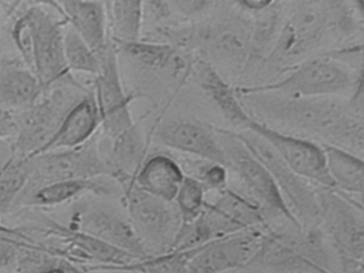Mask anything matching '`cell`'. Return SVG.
Masks as SVG:
<instances>
[{
	"instance_id": "ba28073f",
	"label": "cell",
	"mask_w": 364,
	"mask_h": 273,
	"mask_svg": "<svg viewBox=\"0 0 364 273\" xmlns=\"http://www.w3.org/2000/svg\"><path fill=\"white\" fill-rule=\"evenodd\" d=\"M216 132L225 153V166L237 175L251 200L261 207L266 217L282 218L291 225L302 228L291 215L267 168L247 149L235 132L223 128H216Z\"/></svg>"
},
{
	"instance_id": "836d02e7",
	"label": "cell",
	"mask_w": 364,
	"mask_h": 273,
	"mask_svg": "<svg viewBox=\"0 0 364 273\" xmlns=\"http://www.w3.org/2000/svg\"><path fill=\"white\" fill-rule=\"evenodd\" d=\"M229 168L221 164L208 162L198 170L197 178L205 188L206 191L218 192L228 187Z\"/></svg>"
},
{
	"instance_id": "f546056e",
	"label": "cell",
	"mask_w": 364,
	"mask_h": 273,
	"mask_svg": "<svg viewBox=\"0 0 364 273\" xmlns=\"http://www.w3.org/2000/svg\"><path fill=\"white\" fill-rule=\"evenodd\" d=\"M103 190L95 179H72L48 183L33 190L28 203L36 206H55L63 204L86 192Z\"/></svg>"
},
{
	"instance_id": "1f68e13d",
	"label": "cell",
	"mask_w": 364,
	"mask_h": 273,
	"mask_svg": "<svg viewBox=\"0 0 364 273\" xmlns=\"http://www.w3.org/2000/svg\"><path fill=\"white\" fill-rule=\"evenodd\" d=\"M70 240L76 247L84 252L89 258L97 260L103 267L125 266L131 262L139 260L127 252L112 247L95 237L85 234L80 230L70 232Z\"/></svg>"
},
{
	"instance_id": "5b68a950",
	"label": "cell",
	"mask_w": 364,
	"mask_h": 273,
	"mask_svg": "<svg viewBox=\"0 0 364 273\" xmlns=\"http://www.w3.org/2000/svg\"><path fill=\"white\" fill-rule=\"evenodd\" d=\"M361 80L346 64L332 58L306 60L279 80L245 87L251 91L274 92L295 97H341L355 96Z\"/></svg>"
},
{
	"instance_id": "44dd1931",
	"label": "cell",
	"mask_w": 364,
	"mask_h": 273,
	"mask_svg": "<svg viewBox=\"0 0 364 273\" xmlns=\"http://www.w3.org/2000/svg\"><path fill=\"white\" fill-rule=\"evenodd\" d=\"M329 12L323 1H314L300 9L289 25L284 42L287 55L306 53L319 44L329 27Z\"/></svg>"
},
{
	"instance_id": "74e56055",
	"label": "cell",
	"mask_w": 364,
	"mask_h": 273,
	"mask_svg": "<svg viewBox=\"0 0 364 273\" xmlns=\"http://www.w3.org/2000/svg\"><path fill=\"white\" fill-rule=\"evenodd\" d=\"M274 1V0H240L244 8L253 12H262L265 9L269 8Z\"/></svg>"
},
{
	"instance_id": "7a4b0ae2",
	"label": "cell",
	"mask_w": 364,
	"mask_h": 273,
	"mask_svg": "<svg viewBox=\"0 0 364 273\" xmlns=\"http://www.w3.org/2000/svg\"><path fill=\"white\" fill-rule=\"evenodd\" d=\"M291 230H274L268 225L245 269L259 273H318L319 269L328 268L319 228L293 226Z\"/></svg>"
},
{
	"instance_id": "6da1fadb",
	"label": "cell",
	"mask_w": 364,
	"mask_h": 273,
	"mask_svg": "<svg viewBox=\"0 0 364 273\" xmlns=\"http://www.w3.org/2000/svg\"><path fill=\"white\" fill-rule=\"evenodd\" d=\"M236 90L249 114L270 127L304 138L321 140L362 156L363 112L362 102L341 97H295L274 92ZM311 140V139H310Z\"/></svg>"
},
{
	"instance_id": "4fadbf2b",
	"label": "cell",
	"mask_w": 364,
	"mask_h": 273,
	"mask_svg": "<svg viewBox=\"0 0 364 273\" xmlns=\"http://www.w3.org/2000/svg\"><path fill=\"white\" fill-rule=\"evenodd\" d=\"M244 129L255 132L269 143L296 174L316 187L333 189L321 144L310 139L270 127L253 119L251 115L247 119Z\"/></svg>"
},
{
	"instance_id": "3957f363",
	"label": "cell",
	"mask_w": 364,
	"mask_h": 273,
	"mask_svg": "<svg viewBox=\"0 0 364 273\" xmlns=\"http://www.w3.org/2000/svg\"><path fill=\"white\" fill-rule=\"evenodd\" d=\"M89 90L75 77L53 85L29 108L16 113V134L12 139L14 153L31 158L48 143L74 105Z\"/></svg>"
},
{
	"instance_id": "8fae6325",
	"label": "cell",
	"mask_w": 364,
	"mask_h": 273,
	"mask_svg": "<svg viewBox=\"0 0 364 273\" xmlns=\"http://www.w3.org/2000/svg\"><path fill=\"white\" fill-rule=\"evenodd\" d=\"M216 193L213 202L206 200L201 215L193 221L204 242L268 225L265 213L255 200L229 187Z\"/></svg>"
},
{
	"instance_id": "d6986e66",
	"label": "cell",
	"mask_w": 364,
	"mask_h": 273,
	"mask_svg": "<svg viewBox=\"0 0 364 273\" xmlns=\"http://www.w3.org/2000/svg\"><path fill=\"white\" fill-rule=\"evenodd\" d=\"M43 92L39 79L22 60H0V108L20 112L33 106Z\"/></svg>"
},
{
	"instance_id": "9c48e42d",
	"label": "cell",
	"mask_w": 364,
	"mask_h": 273,
	"mask_svg": "<svg viewBox=\"0 0 364 273\" xmlns=\"http://www.w3.org/2000/svg\"><path fill=\"white\" fill-rule=\"evenodd\" d=\"M125 204L149 255L169 252L182 225L176 204L146 193L134 183L125 189Z\"/></svg>"
},
{
	"instance_id": "ffe728a7",
	"label": "cell",
	"mask_w": 364,
	"mask_h": 273,
	"mask_svg": "<svg viewBox=\"0 0 364 273\" xmlns=\"http://www.w3.org/2000/svg\"><path fill=\"white\" fill-rule=\"evenodd\" d=\"M186 174L171 156L156 154L144 160L133 183L146 193L173 202Z\"/></svg>"
},
{
	"instance_id": "4dcf8cb0",
	"label": "cell",
	"mask_w": 364,
	"mask_h": 273,
	"mask_svg": "<svg viewBox=\"0 0 364 273\" xmlns=\"http://www.w3.org/2000/svg\"><path fill=\"white\" fill-rule=\"evenodd\" d=\"M65 58L68 70L97 76L101 70V55H97L82 36L67 25L65 32Z\"/></svg>"
},
{
	"instance_id": "60d3db41",
	"label": "cell",
	"mask_w": 364,
	"mask_h": 273,
	"mask_svg": "<svg viewBox=\"0 0 364 273\" xmlns=\"http://www.w3.org/2000/svg\"><path fill=\"white\" fill-rule=\"evenodd\" d=\"M63 268H65L67 273H85L82 271L78 270V269L74 268V267L70 266V264H65Z\"/></svg>"
},
{
	"instance_id": "4316f807",
	"label": "cell",
	"mask_w": 364,
	"mask_h": 273,
	"mask_svg": "<svg viewBox=\"0 0 364 273\" xmlns=\"http://www.w3.org/2000/svg\"><path fill=\"white\" fill-rule=\"evenodd\" d=\"M146 0H112L108 6L110 38L116 42L140 40Z\"/></svg>"
},
{
	"instance_id": "ab89813d",
	"label": "cell",
	"mask_w": 364,
	"mask_h": 273,
	"mask_svg": "<svg viewBox=\"0 0 364 273\" xmlns=\"http://www.w3.org/2000/svg\"><path fill=\"white\" fill-rule=\"evenodd\" d=\"M43 273H67L65 272V268L63 267H52V268L48 269L44 271Z\"/></svg>"
},
{
	"instance_id": "2e32d148",
	"label": "cell",
	"mask_w": 364,
	"mask_h": 273,
	"mask_svg": "<svg viewBox=\"0 0 364 273\" xmlns=\"http://www.w3.org/2000/svg\"><path fill=\"white\" fill-rule=\"evenodd\" d=\"M80 232L95 237L139 259L149 257L148 251L134 230L129 217L105 207L95 206L82 213Z\"/></svg>"
},
{
	"instance_id": "cb8c5ba5",
	"label": "cell",
	"mask_w": 364,
	"mask_h": 273,
	"mask_svg": "<svg viewBox=\"0 0 364 273\" xmlns=\"http://www.w3.org/2000/svg\"><path fill=\"white\" fill-rule=\"evenodd\" d=\"M195 70L199 85L206 95L217 105L225 119L230 123L244 128L250 114L240 102L236 90L232 89L216 68L208 62H199Z\"/></svg>"
},
{
	"instance_id": "83f0119b",
	"label": "cell",
	"mask_w": 364,
	"mask_h": 273,
	"mask_svg": "<svg viewBox=\"0 0 364 273\" xmlns=\"http://www.w3.org/2000/svg\"><path fill=\"white\" fill-rule=\"evenodd\" d=\"M242 23H223L210 33V46L213 55L221 63L238 66L248 53L249 38Z\"/></svg>"
},
{
	"instance_id": "d590c367",
	"label": "cell",
	"mask_w": 364,
	"mask_h": 273,
	"mask_svg": "<svg viewBox=\"0 0 364 273\" xmlns=\"http://www.w3.org/2000/svg\"><path fill=\"white\" fill-rule=\"evenodd\" d=\"M20 249L10 241L0 239V273L18 271Z\"/></svg>"
},
{
	"instance_id": "d4e9b609",
	"label": "cell",
	"mask_w": 364,
	"mask_h": 273,
	"mask_svg": "<svg viewBox=\"0 0 364 273\" xmlns=\"http://www.w3.org/2000/svg\"><path fill=\"white\" fill-rule=\"evenodd\" d=\"M31 173L29 160L14 153L11 140L0 141V213L26 189Z\"/></svg>"
},
{
	"instance_id": "52a82bcc",
	"label": "cell",
	"mask_w": 364,
	"mask_h": 273,
	"mask_svg": "<svg viewBox=\"0 0 364 273\" xmlns=\"http://www.w3.org/2000/svg\"><path fill=\"white\" fill-rule=\"evenodd\" d=\"M234 132L267 168L298 223L302 228H318V187L296 174L269 143L259 134L248 129Z\"/></svg>"
},
{
	"instance_id": "e0dca14e",
	"label": "cell",
	"mask_w": 364,
	"mask_h": 273,
	"mask_svg": "<svg viewBox=\"0 0 364 273\" xmlns=\"http://www.w3.org/2000/svg\"><path fill=\"white\" fill-rule=\"evenodd\" d=\"M99 129H101L99 109L95 95L89 91L72 107L52 138L38 151L37 155L46 151L80 146L92 139Z\"/></svg>"
},
{
	"instance_id": "9a60e30c",
	"label": "cell",
	"mask_w": 364,
	"mask_h": 273,
	"mask_svg": "<svg viewBox=\"0 0 364 273\" xmlns=\"http://www.w3.org/2000/svg\"><path fill=\"white\" fill-rule=\"evenodd\" d=\"M155 138L168 149L225 166V153L216 128L205 124L172 117L161 122L155 132Z\"/></svg>"
},
{
	"instance_id": "d6a6232c",
	"label": "cell",
	"mask_w": 364,
	"mask_h": 273,
	"mask_svg": "<svg viewBox=\"0 0 364 273\" xmlns=\"http://www.w3.org/2000/svg\"><path fill=\"white\" fill-rule=\"evenodd\" d=\"M206 193L205 188L197 178L185 176L173 200L182 223H191L199 218L206 202Z\"/></svg>"
},
{
	"instance_id": "7bdbcfd3",
	"label": "cell",
	"mask_w": 364,
	"mask_h": 273,
	"mask_svg": "<svg viewBox=\"0 0 364 273\" xmlns=\"http://www.w3.org/2000/svg\"><path fill=\"white\" fill-rule=\"evenodd\" d=\"M104 4H105L106 10H108V6H109L110 2L112 0H103Z\"/></svg>"
},
{
	"instance_id": "5bb4252c",
	"label": "cell",
	"mask_w": 364,
	"mask_h": 273,
	"mask_svg": "<svg viewBox=\"0 0 364 273\" xmlns=\"http://www.w3.org/2000/svg\"><path fill=\"white\" fill-rule=\"evenodd\" d=\"M267 226L242 230L204 243L191 258L188 273H225L245 269L259 249Z\"/></svg>"
},
{
	"instance_id": "7c38bea8",
	"label": "cell",
	"mask_w": 364,
	"mask_h": 273,
	"mask_svg": "<svg viewBox=\"0 0 364 273\" xmlns=\"http://www.w3.org/2000/svg\"><path fill=\"white\" fill-rule=\"evenodd\" d=\"M95 102L101 117V129L106 139L116 138L136 125L131 112L133 96L123 87L119 68L118 50L112 38L101 55V70L95 76Z\"/></svg>"
},
{
	"instance_id": "b9f144b4",
	"label": "cell",
	"mask_w": 364,
	"mask_h": 273,
	"mask_svg": "<svg viewBox=\"0 0 364 273\" xmlns=\"http://www.w3.org/2000/svg\"><path fill=\"white\" fill-rule=\"evenodd\" d=\"M355 2H357L358 8H359L360 12L362 13V11H363V0H355Z\"/></svg>"
},
{
	"instance_id": "484cf974",
	"label": "cell",
	"mask_w": 364,
	"mask_h": 273,
	"mask_svg": "<svg viewBox=\"0 0 364 273\" xmlns=\"http://www.w3.org/2000/svg\"><path fill=\"white\" fill-rule=\"evenodd\" d=\"M114 43L117 50L122 51L138 65L154 72H178L184 65L180 55L169 45L141 40Z\"/></svg>"
},
{
	"instance_id": "e575fe53",
	"label": "cell",
	"mask_w": 364,
	"mask_h": 273,
	"mask_svg": "<svg viewBox=\"0 0 364 273\" xmlns=\"http://www.w3.org/2000/svg\"><path fill=\"white\" fill-rule=\"evenodd\" d=\"M214 0H170L172 8L185 17L202 16L212 8Z\"/></svg>"
},
{
	"instance_id": "277c9868",
	"label": "cell",
	"mask_w": 364,
	"mask_h": 273,
	"mask_svg": "<svg viewBox=\"0 0 364 273\" xmlns=\"http://www.w3.org/2000/svg\"><path fill=\"white\" fill-rule=\"evenodd\" d=\"M318 226L340 258L342 273H363L364 217L362 200L329 188H317Z\"/></svg>"
},
{
	"instance_id": "8d00e7d4",
	"label": "cell",
	"mask_w": 364,
	"mask_h": 273,
	"mask_svg": "<svg viewBox=\"0 0 364 273\" xmlns=\"http://www.w3.org/2000/svg\"><path fill=\"white\" fill-rule=\"evenodd\" d=\"M16 134V113L0 108V141L12 140Z\"/></svg>"
},
{
	"instance_id": "f35d334b",
	"label": "cell",
	"mask_w": 364,
	"mask_h": 273,
	"mask_svg": "<svg viewBox=\"0 0 364 273\" xmlns=\"http://www.w3.org/2000/svg\"><path fill=\"white\" fill-rule=\"evenodd\" d=\"M22 1L28 2V6H39L54 10L61 16L60 8H59L58 0H16V4H20Z\"/></svg>"
},
{
	"instance_id": "7402d4cb",
	"label": "cell",
	"mask_w": 364,
	"mask_h": 273,
	"mask_svg": "<svg viewBox=\"0 0 364 273\" xmlns=\"http://www.w3.org/2000/svg\"><path fill=\"white\" fill-rule=\"evenodd\" d=\"M108 141L109 151L104 158L109 166L110 176L116 177L127 188L133 183L136 173L144 161L146 145L144 136L139 128L134 125Z\"/></svg>"
},
{
	"instance_id": "30bf717a",
	"label": "cell",
	"mask_w": 364,
	"mask_h": 273,
	"mask_svg": "<svg viewBox=\"0 0 364 273\" xmlns=\"http://www.w3.org/2000/svg\"><path fill=\"white\" fill-rule=\"evenodd\" d=\"M27 159L31 170L27 186H36L35 189L56 181L110 175L97 136L80 146L46 151Z\"/></svg>"
},
{
	"instance_id": "f1b7e54d",
	"label": "cell",
	"mask_w": 364,
	"mask_h": 273,
	"mask_svg": "<svg viewBox=\"0 0 364 273\" xmlns=\"http://www.w3.org/2000/svg\"><path fill=\"white\" fill-rule=\"evenodd\" d=\"M199 247L174 250L159 255L149 256L125 266L100 267V270L124 271L129 273H188L189 264Z\"/></svg>"
},
{
	"instance_id": "603a6c76",
	"label": "cell",
	"mask_w": 364,
	"mask_h": 273,
	"mask_svg": "<svg viewBox=\"0 0 364 273\" xmlns=\"http://www.w3.org/2000/svg\"><path fill=\"white\" fill-rule=\"evenodd\" d=\"M321 146L333 189L355 200V196L362 198L364 189V162L362 156L336 145L321 144Z\"/></svg>"
},
{
	"instance_id": "8992f818",
	"label": "cell",
	"mask_w": 364,
	"mask_h": 273,
	"mask_svg": "<svg viewBox=\"0 0 364 273\" xmlns=\"http://www.w3.org/2000/svg\"><path fill=\"white\" fill-rule=\"evenodd\" d=\"M53 11L46 6H31L22 13L29 34L27 68L35 73L43 91L74 77L68 70L65 58L68 23Z\"/></svg>"
},
{
	"instance_id": "ac0fdd59",
	"label": "cell",
	"mask_w": 364,
	"mask_h": 273,
	"mask_svg": "<svg viewBox=\"0 0 364 273\" xmlns=\"http://www.w3.org/2000/svg\"><path fill=\"white\" fill-rule=\"evenodd\" d=\"M61 16L82 40L101 55L110 41L109 21L103 1L58 0Z\"/></svg>"
}]
</instances>
